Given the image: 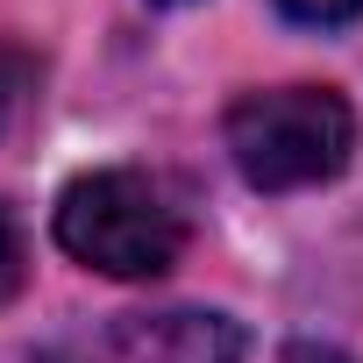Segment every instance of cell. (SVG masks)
Wrapping results in <instances>:
<instances>
[{
	"label": "cell",
	"instance_id": "cell-1",
	"mask_svg": "<svg viewBox=\"0 0 363 363\" xmlns=\"http://www.w3.org/2000/svg\"><path fill=\"white\" fill-rule=\"evenodd\" d=\"M50 228H57L65 257H79L100 278H128V285L164 278L178 257H186V207L171 200L164 178L128 171V164L72 178Z\"/></svg>",
	"mask_w": 363,
	"mask_h": 363
},
{
	"label": "cell",
	"instance_id": "cell-2",
	"mask_svg": "<svg viewBox=\"0 0 363 363\" xmlns=\"http://www.w3.org/2000/svg\"><path fill=\"white\" fill-rule=\"evenodd\" d=\"M235 171L257 193H306L349 171L356 157V114L335 86H271L242 93L221 121Z\"/></svg>",
	"mask_w": 363,
	"mask_h": 363
},
{
	"label": "cell",
	"instance_id": "cell-3",
	"mask_svg": "<svg viewBox=\"0 0 363 363\" xmlns=\"http://www.w3.org/2000/svg\"><path fill=\"white\" fill-rule=\"evenodd\" d=\"M114 342H121V356H128V363H242V356H250L242 320L207 313V306L128 313V320L114 328Z\"/></svg>",
	"mask_w": 363,
	"mask_h": 363
},
{
	"label": "cell",
	"instance_id": "cell-4",
	"mask_svg": "<svg viewBox=\"0 0 363 363\" xmlns=\"http://www.w3.org/2000/svg\"><path fill=\"white\" fill-rule=\"evenodd\" d=\"M278 15L299 29H349L363 15V0H278Z\"/></svg>",
	"mask_w": 363,
	"mask_h": 363
},
{
	"label": "cell",
	"instance_id": "cell-5",
	"mask_svg": "<svg viewBox=\"0 0 363 363\" xmlns=\"http://www.w3.org/2000/svg\"><path fill=\"white\" fill-rule=\"evenodd\" d=\"M22 271H29L22 228H15V214H8V207H0V306H8V299L22 292Z\"/></svg>",
	"mask_w": 363,
	"mask_h": 363
},
{
	"label": "cell",
	"instance_id": "cell-6",
	"mask_svg": "<svg viewBox=\"0 0 363 363\" xmlns=\"http://www.w3.org/2000/svg\"><path fill=\"white\" fill-rule=\"evenodd\" d=\"M15 100H22V57H8V50H0V128H8Z\"/></svg>",
	"mask_w": 363,
	"mask_h": 363
},
{
	"label": "cell",
	"instance_id": "cell-7",
	"mask_svg": "<svg viewBox=\"0 0 363 363\" xmlns=\"http://www.w3.org/2000/svg\"><path fill=\"white\" fill-rule=\"evenodd\" d=\"M285 363H349L335 342H285Z\"/></svg>",
	"mask_w": 363,
	"mask_h": 363
}]
</instances>
